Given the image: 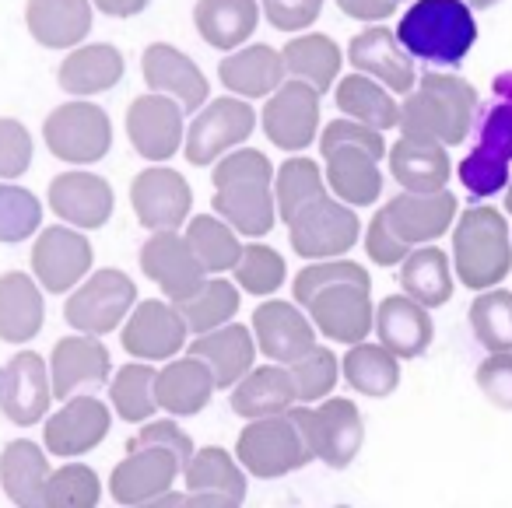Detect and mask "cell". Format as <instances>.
I'll list each match as a JSON object with an SVG mask.
<instances>
[{
  "label": "cell",
  "mask_w": 512,
  "mask_h": 508,
  "mask_svg": "<svg viewBox=\"0 0 512 508\" xmlns=\"http://www.w3.org/2000/svg\"><path fill=\"white\" fill-rule=\"evenodd\" d=\"M214 214L225 218L239 235L264 239L278 218L274 204V165L264 151L232 148L214 162Z\"/></svg>",
  "instance_id": "obj_1"
},
{
  "label": "cell",
  "mask_w": 512,
  "mask_h": 508,
  "mask_svg": "<svg viewBox=\"0 0 512 508\" xmlns=\"http://www.w3.org/2000/svg\"><path fill=\"white\" fill-rule=\"evenodd\" d=\"M477 120V92L456 74L428 71L400 106V134L439 144H463Z\"/></svg>",
  "instance_id": "obj_2"
},
{
  "label": "cell",
  "mask_w": 512,
  "mask_h": 508,
  "mask_svg": "<svg viewBox=\"0 0 512 508\" xmlns=\"http://www.w3.org/2000/svg\"><path fill=\"white\" fill-rule=\"evenodd\" d=\"M397 39L425 64H460L477 43V22L467 0H414L400 18Z\"/></svg>",
  "instance_id": "obj_3"
},
{
  "label": "cell",
  "mask_w": 512,
  "mask_h": 508,
  "mask_svg": "<svg viewBox=\"0 0 512 508\" xmlns=\"http://www.w3.org/2000/svg\"><path fill=\"white\" fill-rule=\"evenodd\" d=\"M453 267L456 281L470 291L495 288L512 270V242L505 214L481 204L460 214L453 228Z\"/></svg>",
  "instance_id": "obj_4"
},
{
  "label": "cell",
  "mask_w": 512,
  "mask_h": 508,
  "mask_svg": "<svg viewBox=\"0 0 512 508\" xmlns=\"http://www.w3.org/2000/svg\"><path fill=\"white\" fill-rule=\"evenodd\" d=\"M512 165V71L491 81V99L481 109L477 148L460 162V183L474 197L505 190Z\"/></svg>",
  "instance_id": "obj_5"
},
{
  "label": "cell",
  "mask_w": 512,
  "mask_h": 508,
  "mask_svg": "<svg viewBox=\"0 0 512 508\" xmlns=\"http://www.w3.org/2000/svg\"><path fill=\"white\" fill-rule=\"evenodd\" d=\"M235 459H239L242 470L253 473V477L274 480L292 470H302L306 463H313V452H309L295 417L285 410V414L253 417V421L239 431Z\"/></svg>",
  "instance_id": "obj_6"
},
{
  "label": "cell",
  "mask_w": 512,
  "mask_h": 508,
  "mask_svg": "<svg viewBox=\"0 0 512 508\" xmlns=\"http://www.w3.org/2000/svg\"><path fill=\"white\" fill-rule=\"evenodd\" d=\"M288 414L299 424L313 459L327 463L330 470L351 466V459L358 456V449L365 442L362 414H358L355 403L341 400V396H327V400H320V407L302 403V407H292Z\"/></svg>",
  "instance_id": "obj_7"
},
{
  "label": "cell",
  "mask_w": 512,
  "mask_h": 508,
  "mask_svg": "<svg viewBox=\"0 0 512 508\" xmlns=\"http://www.w3.org/2000/svg\"><path fill=\"white\" fill-rule=\"evenodd\" d=\"M43 141L53 158L67 165H95L113 148V123L106 109L95 102L78 99L57 106L43 123Z\"/></svg>",
  "instance_id": "obj_8"
},
{
  "label": "cell",
  "mask_w": 512,
  "mask_h": 508,
  "mask_svg": "<svg viewBox=\"0 0 512 508\" xmlns=\"http://www.w3.org/2000/svg\"><path fill=\"white\" fill-rule=\"evenodd\" d=\"M137 305V284L130 281L123 270H95L92 277L71 291L64 305V319L78 333H92V337H106Z\"/></svg>",
  "instance_id": "obj_9"
},
{
  "label": "cell",
  "mask_w": 512,
  "mask_h": 508,
  "mask_svg": "<svg viewBox=\"0 0 512 508\" xmlns=\"http://www.w3.org/2000/svg\"><path fill=\"white\" fill-rule=\"evenodd\" d=\"M362 221L351 211V204L337 197H316L306 204L292 221H288V235H292V249L302 260H334L344 256L358 242Z\"/></svg>",
  "instance_id": "obj_10"
},
{
  "label": "cell",
  "mask_w": 512,
  "mask_h": 508,
  "mask_svg": "<svg viewBox=\"0 0 512 508\" xmlns=\"http://www.w3.org/2000/svg\"><path fill=\"white\" fill-rule=\"evenodd\" d=\"M256 127V113L246 99H214L197 109L190 130L183 137V151L190 165H214L221 155L249 141Z\"/></svg>",
  "instance_id": "obj_11"
},
{
  "label": "cell",
  "mask_w": 512,
  "mask_h": 508,
  "mask_svg": "<svg viewBox=\"0 0 512 508\" xmlns=\"http://www.w3.org/2000/svg\"><path fill=\"white\" fill-rule=\"evenodd\" d=\"M306 312L313 326L334 344H358L369 337L376 323L372 309V281H337L320 288L306 302Z\"/></svg>",
  "instance_id": "obj_12"
},
{
  "label": "cell",
  "mask_w": 512,
  "mask_h": 508,
  "mask_svg": "<svg viewBox=\"0 0 512 508\" xmlns=\"http://www.w3.org/2000/svg\"><path fill=\"white\" fill-rule=\"evenodd\" d=\"M183 477V459L165 445H130L127 456L116 463L109 477V494L116 505H158Z\"/></svg>",
  "instance_id": "obj_13"
},
{
  "label": "cell",
  "mask_w": 512,
  "mask_h": 508,
  "mask_svg": "<svg viewBox=\"0 0 512 508\" xmlns=\"http://www.w3.org/2000/svg\"><path fill=\"white\" fill-rule=\"evenodd\" d=\"M95 260V249L81 228L71 225H50L39 232L32 246V274L39 288L50 295H67L88 277Z\"/></svg>",
  "instance_id": "obj_14"
},
{
  "label": "cell",
  "mask_w": 512,
  "mask_h": 508,
  "mask_svg": "<svg viewBox=\"0 0 512 508\" xmlns=\"http://www.w3.org/2000/svg\"><path fill=\"white\" fill-rule=\"evenodd\" d=\"M190 326L169 298H144L123 319V351L137 361H169L186 347Z\"/></svg>",
  "instance_id": "obj_15"
},
{
  "label": "cell",
  "mask_w": 512,
  "mask_h": 508,
  "mask_svg": "<svg viewBox=\"0 0 512 508\" xmlns=\"http://www.w3.org/2000/svg\"><path fill=\"white\" fill-rule=\"evenodd\" d=\"M264 134L281 151H306L320 134V92L306 81H285L267 95Z\"/></svg>",
  "instance_id": "obj_16"
},
{
  "label": "cell",
  "mask_w": 512,
  "mask_h": 508,
  "mask_svg": "<svg viewBox=\"0 0 512 508\" xmlns=\"http://www.w3.org/2000/svg\"><path fill=\"white\" fill-rule=\"evenodd\" d=\"M53 403L50 365L36 351H18L0 368V414L18 428L46 421Z\"/></svg>",
  "instance_id": "obj_17"
},
{
  "label": "cell",
  "mask_w": 512,
  "mask_h": 508,
  "mask_svg": "<svg viewBox=\"0 0 512 508\" xmlns=\"http://www.w3.org/2000/svg\"><path fill=\"white\" fill-rule=\"evenodd\" d=\"M141 270L148 281L162 288L172 305L193 298L207 284V270L200 267L186 235L179 232H151V239L141 246Z\"/></svg>",
  "instance_id": "obj_18"
},
{
  "label": "cell",
  "mask_w": 512,
  "mask_h": 508,
  "mask_svg": "<svg viewBox=\"0 0 512 508\" xmlns=\"http://www.w3.org/2000/svg\"><path fill=\"white\" fill-rule=\"evenodd\" d=\"M130 204L144 228L151 232H179L186 225L193 207V190L176 169H165L162 162L155 169H144L130 183Z\"/></svg>",
  "instance_id": "obj_19"
},
{
  "label": "cell",
  "mask_w": 512,
  "mask_h": 508,
  "mask_svg": "<svg viewBox=\"0 0 512 508\" xmlns=\"http://www.w3.org/2000/svg\"><path fill=\"white\" fill-rule=\"evenodd\" d=\"M109 424H113V414H109V407L99 396H88V393L67 396L64 407L53 417H46L43 424L46 452L64 459L85 456V452L99 449L106 442Z\"/></svg>",
  "instance_id": "obj_20"
},
{
  "label": "cell",
  "mask_w": 512,
  "mask_h": 508,
  "mask_svg": "<svg viewBox=\"0 0 512 508\" xmlns=\"http://www.w3.org/2000/svg\"><path fill=\"white\" fill-rule=\"evenodd\" d=\"M127 137L144 162H169L183 148V106L162 92L141 95L127 109Z\"/></svg>",
  "instance_id": "obj_21"
},
{
  "label": "cell",
  "mask_w": 512,
  "mask_h": 508,
  "mask_svg": "<svg viewBox=\"0 0 512 508\" xmlns=\"http://www.w3.org/2000/svg\"><path fill=\"white\" fill-rule=\"evenodd\" d=\"M183 484L190 505H242L246 501V470L221 445L193 449L183 466Z\"/></svg>",
  "instance_id": "obj_22"
},
{
  "label": "cell",
  "mask_w": 512,
  "mask_h": 508,
  "mask_svg": "<svg viewBox=\"0 0 512 508\" xmlns=\"http://www.w3.org/2000/svg\"><path fill=\"white\" fill-rule=\"evenodd\" d=\"M50 207L64 225L95 232L113 218V186L95 172H60L50 183Z\"/></svg>",
  "instance_id": "obj_23"
},
{
  "label": "cell",
  "mask_w": 512,
  "mask_h": 508,
  "mask_svg": "<svg viewBox=\"0 0 512 508\" xmlns=\"http://www.w3.org/2000/svg\"><path fill=\"white\" fill-rule=\"evenodd\" d=\"M109 372H113L109 347L92 333L60 337L50 354V386L57 400H67L85 386H102L109 382Z\"/></svg>",
  "instance_id": "obj_24"
},
{
  "label": "cell",
  "mask_w": 512,
  "mask_h": 508,
  "mask_svg": "<svg viewBox=\"0 0 512 508\" xmlns=\"http://www.w3.org/2000/svg\"><path fill=\"white\" fill-rule=\"evenodd\" d=\"M348 60L358 74H369L379 85H386L390 92L407 95L418 78H414V57L400 46L397 32L372 25V29L358 32L348 43Z\"/></svg>",
  "instance_id": "obj_25"
},
{
  "label": "cell",
  "mask_w": 512,
  "mask_h": 508,
  "mask_svg": "<svg viewBox=\"0 0 512 508\" xmlns=\"http://www.w3.org/2000/svg\"><path fill=\"white\" fill-rule=\"evenodd\" d=\"M256 347L267 361L292 365L316 347V326L292 302H264L253 312Z\"/></svg>",
  "instance_id": "obj_26"
},
{
  "label": "cell",
  "mask_w": 512,
  "mask_h": 508,
  "mask_svg": "<svg viewBox=\"0 0 512 508\" xmlns=\"http://www.w3.org/2000/svg\"><path fill=\"white\" fill-rule=\"evenodd\" d=\"M141 71H144V85L151 92H162L169 99H176L183 106V113H197L207 102V92H211L204 71L183 50H176L169 43H151L141 57Z\"/></svg>",
  "instance_id": "obj_27"
},
{
  "label": "cell",
  "mask_w": 512,
  "mask_h": 508,
  "mask_svg": "<svg viewBox=\"0 0 512 508\" xmlns=\"http://www.w3.org/2000/svg\"><path fill=\"white\" fill-rule=\"evenodd\" d=\"M386 221H390L393 235L407 246H425L435 242L453 228L456 218V197L446 190L435 193H407L404 197H393L383 207Z\"/></svg>",
  "instance_id": "obj_28"
},
{
  "label": "cell",
  "mask_w": 512,
  "mask_h": 508,
  "mask_svg": "<svg viewBox=\"0 0 512 508\" xmlns=\"http://www.w3.org/2000/svg\"><path fill=\"white\" fill-rule=\"evenodd\" d=\"M214 372L204 358L186 354V358H169V365L155 372V400L158 410L172 417H193L211 403L214 396Z\"/></svg>",
  "instance_id": "obj_29"
},
{
  "label": "cell",
  "mask_w": 512,
  "mask_h": 508,
  "mask_svg": "<svg viewBox=\"0 0 512 508\" xmlns=\"http://www.w3.org/2000/svg\"><path fill=\"white\" fill-rule=\"evenodd\" d=\"M376 337L383 347H390L400 361L418 358L428 351L435 337V323L428 316V309L421 302H414L411 295H390L379 302L376 309Z\"/></svg>",
  "instance_id": "obj_30"
},
{
  "label": "cell",
  "mask_w": 512,
  "mask_h": 508,
  "mask_svg": "<svg viewBox=\"0 0 512 508\" xmlns=\"http://www.w3.org/2000/svg\"><path fill=\"white\" fill-rule=\"evenodd\" d=\"M25 25L46 50H74L92 32V0H29Z\"/></svg>",
  "instance_id": "obj_31"
},
{
  "label": "cell",
  "mask_w": 512,
  "mask_h": 508,
  "mask_svg": "<svg viewBox=\"0 0 512 508\" xmlns=\"http://www.w3.org/2000/svg\"><path fill=\"white\" fill-rule=\"evenodd\" d=\"M390 172L407 193H435L446 190L449 176H453V162H449L446 144L425 141V137H407L400 134V141L390 151Z\"/></svg>",
  "instance_id": "obj_32"
},
{
  "label": "cell",
  "mask_w": 512,
  "mask_h": 508,
  "mask_svg": "<svg viewBox=\"0 0 512 508\" xmlns=\"http://www.w3.org/2000/svg\"><path fill=\"white\" fill-rule=\"evenodd\" d=\"M218 78L239 99H267L285 85V60L274 46H242L218 64Z\"/></svg>",
  "instance_id": "obj_33"
},
{
  "label": "cell",
  "mask_w": 512,
  "mask_h": 508,
  "mask_svg": "<svg viewBox=\"0 0 512 508\" xmlns=\"http://www.w3.org/2000/svg\"><path fill=\"white\" fill-rule=\"evenodd\" d=\"M190 354H197V358H204L207 365H211L214 386L228 389L253 368L256 337H249L246 326L225 323V326H218V330L197 333V337L190 340Z\"/></svg>",
  "instance_id": "obj_34"
},
{
  "label": "cell",
  "mask_w": 512,
  "mask_h": 508,
  "mask_svg": "<svg viewBox=\"0 0 512 508\" xmlns=\"http://www.w3.org/2000/svg\"><path fill=\"white\" fill-rule=\"evenodd\" d=\"M299 403L295 396V382L288 365H260L249 368L239 382L232 386V410L246 421L253 417H271V414H285Z\"/></svg>",
  "instance_id": "obj_35"
},
{
  "label": "cell",
  "mask_w": 512,
  "mask_h": 508,
  "mask_svg": "<svg viewBox=\"0 0 512 508\" xmlns=\"http://www.w3.org/2000/svg\"><path fill=\"white\" fill-rule=\"evenodd\" d=\"M46 319V302L39 281L22 270L0 277V340L4 344H29Z\"/></svg>",
  "instance_id": "obj_36"
},
{
  "label": "cell",
  "mask_w": 512,
  "mask_h": 508,
  "mask_svg": "<svg viewBox=\"0 0 512 508\" xmlns=\"http://www.w3.org/2000/svg\"><path fill=\"white\" fill-rule=\"evenodd\" d=\"M123 71V53L109 43H92V46H78L71 50V57L60 64L57 81L67 95L74 99H88V95H102L113 85H120Z\"/></svg>",
  "instance_id": "obj_37"
},
{
  "label": "cell",
  "mask_w": 512,
  "mask_h": 508,
  "mask_svg": "<svg viewBox=\"0 0 512 508\" xmlns=\"http://www.w3.org/2000/svg\"><path fill=\"white\" fill-rule=\"evenodd\" d=\"M50 456L32 438H15L0 452V487L15 505H46V484H50Z\"/></svg>",
  "instance_id": "obj_38"
},
{
  "label": "cell",
  "mask_w": 512,
  "mask_h": 508,
  "mask_svg": "<svg viewBox=\"0 0 512 508\" xmlns=\"http://www.w3.org/2000/svg\"><path fill=\"white\" fill-rule=\"evenodd\" d=\"M327 169L323 179L334 190L337 200L351 207H369L383 193V172H379V158H372L362 148H334L323 155Z\"/></svg>",
  "instance_id": "obj_39"
},
{
  "label": "cell",
  "mask_w": 512,
  "mask_h": 508,
  "mask_svg": "<svg viewBox=\"0 0 512 508\" xmlns=\"http://www.w3.org/2000/svg\"><path fill=\"white\" fill-rule=\"evenodd\" d=\"M260 4L256 0H197L193 25L200 39L221 53H232L256 32Z\"/></svg>",
  "instance_id": "obj_40"
},
{
  "label": "cell",
  "mask_w": 512,
  "mask_h": 508,
  "mask_svg": "<svg viewBox=\"0 0 512 508\" xmlns=\"http://www.w3.org/2000/svg\"><path fill=\"white\" fill-rule=\"evenodd\" d=\"M400 288L414 302L425 305V309L446 305L453 298V267H449V256L439 246H432V242L414 246L404 256V263H400Z\"/></svg>",
  "instance_id": "obj_41"
},
{
  "label": "cell",
  "mask_w": 512,
  "mask_h": 508,
  "mask_svg": "<svg viewBox=\"0 0 512 508\" xmlns=\"http://www.w3.org/2000/svg\"><path fill=\"white\" fill-rule=\"evenodd\" d=\"M337 109L351 120L365 123L372 130H393L400 127V106L393 102V92L379 85L369 74H348L337 81Z\"/></svg>",
  "instance_id": "obj_42"
},
{
  "label": "cell",
  "mask_w": 512,
  "mask_h": 508,
  "mask_svg": "<svg viewBox=\"0 0 512 508\" xmlns=\"http://www.w3.org/2000/svg\"><path fill=\"white\" fill-rule=\"evenodd\" d=\"M341 372L348 379V386L362 396H390L400 386V358L383 344H369L358 340L351 344V351L344 354Z\"/></svg>",
  "instance_id": "obj_43"
},
{
  "label": "cell",
  "mask_w": 512,
  "mask_h": 508,
  "mask_svg": "<svg viewBox=\"0 0 512 508\" xmlns=\"http://www.w3.org/2000/svg\"><path fill=\"white\" fill-rule=\"evenodd\" d=\"M285 60V71H292V78L313 85L316 92H327V88L337 85V74H341V46L330 36H320V32H309V36H295L292 43L281 53Z\"/></svg>",
  "instance_id": "obj_44"
},
{
  "label": "cell",
  "mask_w": 512,
  "mask_h": 508,
  "mask_svg": "<svg viewBox=\"0 0 512 508\" xmlns=\"http://www.w3.org/2000/svg\"><path fill=\"white\" fill-rule=\"evenodd\" d=\"M186 242H190L193 256H197L207 274H225L242 256L239 232L225 218H218V214H197L186 225Z\"/></svg>",
  "instance_id": "obj_45"
},
{
  "label": "cell",
  "mask_w": 512,
  "mask_h": 508,
  "mask_svg": "<svg viewBox=\"0 0 512 508\" xmlns=\"http://www.w3.org/2000/svg\"><path fill=\"white\" fill-rule=\"evenodd\" d=\"M109 403L120 414V421L144 424L158 414L155 400V368L151 361H134V365H123L120 372L109 379Z\"/></svg>",
  "instance_id": "obj_46"
},
{
  "label": "cell",
  "mask_w": 512,
  "mask_h": 508,
  "mask_svg": "<svg viewBox=\"0 0 512 508\" xmlns=\"http://www.w3.org/2000/svg\"><path fill=\"white\" fill-rule=\"evenodd\" d=\"M323 193H327V179L313 158H288L274 172V204H278V218H285V225Z\"/></svg>",
  "instance_id": "obj_47"
},
{
  "label": "cell",
  "mask_w": 512,
  "mask_h": 508,
  "mask_svg": "<svg viewBox=\"0 0 512 508\" xmlns=\"http://www.w3.org/2000/svg\"><path fill=\"white\" fill-rule=\"evenodd\" d=\"M176 309H179V316L186 319L190 333L218 330V326L232 323L235 312H239V288H235L228 277H211L197 295L179 302Z\"/></svg>",
  "instance_id": "obj_48"
},
{
  "label": "cell",
  "mask_w": 512,
  "mask_h": 508,
  "mask_svg": "<svg viewBox=\"0 0 512 508\" xmlns=\"http://www.w3.org/2000/svg\"><path fill=\"white\" fill-rule=\"evenodd\" d=\"M470 330L488 351H512V291L484 288L470 302Z\"/></svg>",
  "instance_id": "obj_49"
},
{
  "label": "cell",
  "mask_w": 512,
  "mask_h": 508,
  "mask_svg": "<svg viewBox=\"0 0 512 508\" xmlns=\"http://www.w3.org/2000/svg\"><path fill=\"white\" fill-rule=\"evenodd\" d=\"M235 274V284L249 295H274V291L285 284V256L278 249L264 246V242H253V246H242V256L239 263L232 267Z\"/></svg>",
  "instance_id": "obj_50"
},
{
  "label": "cell",
  "mask_w": 512,
  "mask_h": 508,
  "mask_svg": "<svg viewBox=\"0 0 512 508\" xmlns=\"http://www.w3.org/2000/svg\"><path fill=\"white\" fill-rule=\"evenodd\" d=\"M288 372H292L299 403H320L334 393L337 375H341V361H337V354L330 347H313L299 361H292Z\"/></svg>",
  "instance_id": "obj_51"
},
{
  "label": "cell",
  "mask_w": 512,
  "mask_h": 508,
  "mask_svg": "<svg viewBox=\"0 0 512 508\" xmlns=\"http://www.w3.org/2000/svg\"><path fill=\"white\" fill-rule=\"evenodd\" d=\"M43 228V204L29 190L0 183V242H25Z\"/></svg>",
  "instance_id": "obj_52"
},
{
  "label": "cell",
  "mask_w": 512,
  "mask_h": 508,
  "mask_svg": "<svg viewBox=\"0 0 512 508\" xmlns=\"http://www.w3.org/2000/svg\"><path fill=\"white\" fill-rule=\"evenodd\" d=\"M102 498V484L99 473L85 463H67L60 470L50 473V484H46V505H67V508H81V505H99Z\"/></svg>",
  "instance_id": "obj_53"
},
{
  "label": "cell",
  "mask_w": 512,
  "mask_h": 508,
  "mask_svg": "<svg viewBox=\"0 0 512 508\" xmlns=\"http://www.w3.org/2000/svg\"><path fill=\"white\" fill-rule=\"evenodd\" d=\"M32 155L36 148H32V134L25 130V123L0 116V183L25 176L32 169Z\"/></svg>",
  "instance_id": "obj_54"
},
{
  "label": "cell",
  "mask_w": 512,
  "mask_h": 508,
  "mask_svg": "<svg viewBox=\"0 0 512 508\" xmlns=\"http://www.w3.org/2000/svg\"><path fill=\"white\" fill-rule=\"evenodd\" d=\"M316 141H320V155H327V151H334V148H362V151H369L372 158H383L386 155L383 130L365 127V123L351 120V116H344V120H334L320 137H316Z\"/></svg>",
  "instance_id": "obj_55"
},
{
  "label": "cell",
  "mask_w": 512,
  "mask_h": 508,
  "mask_svg": "<svg viewBox=\"0 0 512 508\" xmlns=\"http://www.w3.org/2000/svg\"><path fill=\"white\" fill-rule=\"evenodd\" d=\"M477 386L495 407L512 410V351H491L477 368Z\"/></svg>",
  "instance_id": "obj_56"
},
{
  "label": "cell",
  "mask_w": 512,
  "mask_h": 508,
  "mask_svg": "<svg viewBox=\"0 0 512 508\" xmlns=\"http://www.w3.org/2000/svg\"><path fill=\"white\" fill-rule=\"evenodd\" d=\"M260 11L278 32H302L320 18L323 0H260Z\"/></svg>",
  "instance_id": "obj_57"
},
{
  "label": "cell",
  "mask_w": 512,
  "mask_h": 508,
  "mask_svg": "<svg viewBox=\"0 0 512 508\" xmlns=\"http://www.w3.org/2000/svg\"><path fill=\"white\" fill-rule=\"evenodd\" d=\"M411 249L414 246H407V242H400L397 235H393L383 211L372 214L369 232H365V253H369L372 263H379V267H397V263H404V256L411 253Z\"/></svg>",
  "instance_id": "obj_58"
},
{
  "label": "cell",
  "mask_w": 512,
  "mask_h": 508,
  "mask_svg": "<svg viewBox=\"0 0 512 508\" xmlns=\"http://www.w3.org/2000/svg\"><path fill=\"white\" fill-rule=\"evenodd\" d=\"M130 445H165V449H172L179 459H183V466H186V459L193 456V438L186 435L176 421H172V414L162 417V421H155V417H151V421L141 428V435H137Z\"/></svg>",
  "instance_id": "obj_59"
},
{
  "label": "cell",
  "mask_w": 512,
  "mask_h": 508,
  "mask_svg": "<svg viewBox=\"0 0 512 508\" xmlns=\"http://www.w3.org/2000/svg\"><path fill=\"white\" fill-rule=\"evenodd\" d=\"M337 8L355 22H386L397 11L393 0H337Z\"/></svg>",
  "instance_id": "obj_60"
},
{
  "label": "cell",
  "mask_w": 512,
  "mask_h": 508,
  "mask_svg": "<svg viewBox=\"0 0 512 508\" xmlns=\"http://www.w3.org/2000/svg\"><path fill=\"white\" fill-rule=\"evenodd\" d=\"M92 4L109 18H134L148 8L151 0H92Z\"/></svg>",
  "instance_id": "obj_61"
},
{
  "label": "cell",
  "mask_w": 512,
  "mask_h": 508,
  "mask_svg": "<svg viewBox=\"0 0 512 508\" xmlns=\"http://www.w3.org/2000/svg\"><path fill=\"white\" fill-rule=\"evenodd\" d=\"M470 8H491V4H498V0H467Z\"/></svg>",
  "instance_id": "obj_62"
},
{
  "label": "cell",
  "mask_w": 512,
  "mask_h": 508,
  "mask_svg": "<svg viewBox=\"0 0 512 508\" xmlns=\"http://www.w3.org/2000/svg\"><path fill=\"white\" fill-rule=\"evenodd\" d=\"M505 211L512 214V183H505Z\"/></svg>",
  "instance_id": "obj_63"
},
{
  "label": "cell",
  "mask_w": 512,
  "mask_h": 508,
  "mask_svg": "<svg viewBox=\"0 0 512 508\" xmlns=\"http://www.w3.org/2000/svg\"><path fill=\"white\" fill-rule=\"evenodd\" d=\"M393 4H400V0H393Z\"/></svg>",
  "instance_id": "obj_64"
}]
</instances>
